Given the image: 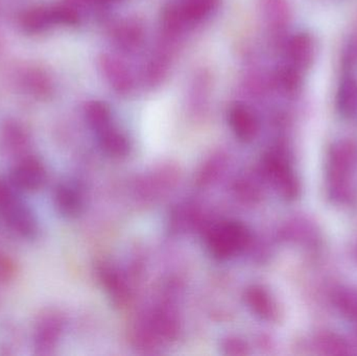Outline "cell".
Here are the masks:
<instances>
[{"label": "cell", "instance_id": "1", "mask_svg": "<svg viewBox=\"0 0 357 356\" xmlns=\"http://www.w3.org/2000/svg\"><path fill=\"white\" fill-rule=\"evenodd\" d=\"M14 189L10 184L0 180V217L15 233L33 240L39 232L37 217Z\"/></svg>", "mask_w": 357, "mask_h": 356}, {"label": "cell", "instance_id": "2", "mask_svg": "<svg viewBox=\"0 0 357 356\" xmlns=\"http://www.w3.org/2000/svg\"><path fill=\"white\" fill-rule=\"evenodd\" d=\"M63 319L52 309H44L33 326V348L36 355H50L56 349L63 332Z\"/></svg>", "mask_w": 357, "mask_h": 356}, {"label": "cell", "instance_id": "3", "mask_svg": "<svg viewBox=\"0 0 357 356\" xmlns=\"http://www.w3.org/2000/svg\"><path fill=\"white\" fill-rule=\"evenodd\" d=\"M47 175L43 163L33 156H25L16 161L10 169V184L15 189L35 192L45 185Z\"/></svg>", "mask_w": 357, "mask_h": 356}, {"label": "cell", "instance_id": "4", "mask_svg": "<svg viewBox=\"0 0 357 356\" xmlns=\"http://www.w3.org/2000/svg\"><path fill=\"white\" fill-rule=\"evenodd\" d=\"M98 69L109 87L119 95H128L134 88V79L127 65L110 54L98 58Z\"/></svg>", "mask_w": 357, "mask_h": 356}, {"label": "cell", "instance_id": "5", "mask_svg": "<svg viewBox=\"0 0 357 356\" xmlns=\"http://www.w3.org/2000/svg\"><path fill=\"white\" fill-rule=\"evenodd\" d=\"M29 140L26 130L15 121H6L0 125V153L18 161L29 156Z\"/></svg>", "mask_w": 357, "mask_h": 356}, {"label": "cell", "instance_id": "6", "mask_svg": "<svg viewBox=\"0 0 357 356\" xmlns=\"http://www.w3.org/2000/svg\"><path fill=\"white\" fill-rule=\"evenodd\" d=\"M354 162V152L350 146H337L333 150L331 156V171L333 178V186L340 194H346V187H347V179L349 176V171H351L352 165Z\"/></svg>", "mask_w": 357, "mask_h": 356}, {"label": "cell", "instance_id": "7", "mask_svg": "<svg viewBox=\"0 0 357 356\" xmlns=\"http://www.w3.org/2000/svg\"><path fill=\"white\" fill-rule=\"evenodd\" d=\"M113 38L121 49L133 52L144 43V25L136 19L130 18L121 21L113 31Z\"/></svg>", "mask_w": 357, "mask_h": 356}, {"label": "cell", "instance_id": "8", "mask_svg": "<svg viewBox=\"0 0 357 356\" xmlns=\"http://www.w3.org/2000/svg\"><path fill=\"white\" fill-rule=\"evenodd\" d=\"M228 118L233 132L239 139L248 141L257 133V119L248 107L241 104L231 107Z\"/></svg>", "mask_w": 357, "mask_h": 356}, {"label": "cell", "instance_id": "9", "mask_svg": "<svg viewBox=\"0 0 357 356\" xmlns=\"http://www.w3.org/2000/svg\"><path fill=\"white\" fill-rule=\"evenodd\" d=\"M186 22L180 6H169L163 10L161 16L163 44L169 46L180 37Z\"/></svg>", "mask_w": 357, "mask_h": 356}, {"label": "cell", "instance_id": "10", "mask_svg": "<svg viewBox=\"0 0 357 356\" xmlns=\"http://www.w3.org/2000/svg\"><path fill=\"white\" fill-rule=\"evenodd\" d=\"M169 47L161 45V47L153 54L148 62L146 68V82L151 86H157L162 83L163 79L169 73V64H171Z\"/></svg>", "mask_w": 357, "mask_h": 356}, {"label": "cell", "instance_id": "11", "mask_svg": "<svg viewBox=\"0 0 357 356\" xmlns=\"http://www.w3.org/2000/svg\"><path fill=\"white\" fill-rule=\"evenodd\" d=\"M220 4V0H184L180 8L187 23H199L209 18Z\"/></svg>", "mask_w": 357, "mask_h": 356}, {"label": "cell", "instance_id": "12", "mask_svg": "<svg viewBox=\"0 0 357 356\" xmlns=\"http://www.w3.org/2000/svg\"><path fill=\"white\" fill-rule=\"evenodd\" d=\"M54 206L64 217H75L81 210L79 192L68 185H59L54 196Z\"/></svg>", "mask_w": 357, "mask_h": 356}, {"label": "cell", "instance_id": "13", "mask_svg": "<svg viewBox=\"0 0 357 356\" xmlns=\"http://www.w3.org/2000/svg\"><path fill=\"white\" fill-rule=\"evenodd\" d=\"M22 84L25 89L38 98H47L52 91V84L43 70L31 68L22 75Z\"/></svg>", "mask_w": 357, "mask_h": 356}, {"label": "cell", "instance_id": "14", "mask_svg": "<svg viewBox=\"0 0 357 356\" xmlns=\"http://www.w3.org/2000/svg\"><path fill=\"white\" fill-rule=\"evenodd\" d=\"M21 24L29 33H39L50 27V25L56 24L52 8H38L29 10L21 18Z\"/></svg>", "mask_w": 357, "mask_h": 356}, {"label": "cell", "instance_id": "15", "mask_svg": "<svg viewBox=\"0 0 357 356\" xmlns=\"http://www.w3.org/2000/svg\"><path fill=\"white\" fill-rule=\"evenodd\" d=\"M85 116L90 127L98 133L111 125L110 108L100 100H93L86 105Z\"/></svg>", "mask_w": 357, "mask_h": 356}, {"label": "cell", "instance_id": "16", "mask_svg": "<svg viewBox=\"0 0 357 356\" xmlns=\"http://www.w3.org/2000/svg\"><path fill=\"white\" fill-rule=\"evenodd\" d=\"M20 346V336L16 326L8 323L0 330V355H13Z\"/></svg>", "mask_w": 357, "mask_h": 356}, {"label": "cell", "instance_id": "17", "mask_svg": "<svg viewBox=\"0 0 357 356\" xmlns=\"http://www.w3.org/2000/svg\"><path fill=\"white\" fill-rule=\"evenodd\" d=\"M337 304L342 313L357 321V293H340L337 296Z\"/></svg>", "mask_w": 357, "mask_h": 356}, {"label": "cell", "instance_id": "18", "mask_svg": "<svg viewBox=\"0 0 357 356\" xmlns=\"http://www.w3.org/2000/svg\"><path fill=\"white\" fill-rule=\"evenodd\" d=\"M16 263L8 255L0 252V286L10 284L16 276Z\"/></svg>", "mask_w": 357, "mask_h": 356}, {"label": "cell", "instance_id": "19", "mask_svg": "<svg viewBox=\"0 0 357 356\" xmlns=\"http://www.w3.org/2000/svg\"><path fill=\"white\" fill-rule=\"evenodd\" d=\"M56 24L75 25L79 22V16L73 8L67 6L52 8Z\"/></svg>", "mask_w": 357, "mask_h": 356}, {"label": "cell", "instance_id": "20", "mask_svg": "<svg viewBox=\"0 0 357 356\" xmlns=\"http://www.w3.org/2000/svg\"><path fill=\"white\" fill-rule=\"evenodd\" d=\"M92 1L96 3H110V2L121 1V0H92Z\"/></svg>", "mask_w": 357, "mask_h": 356}]
</instances>
